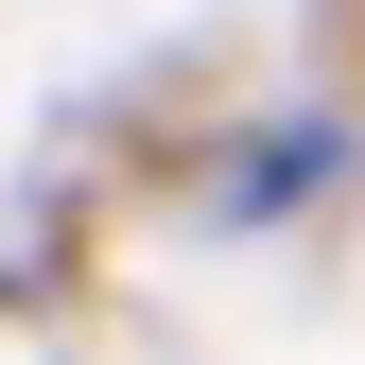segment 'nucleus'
Segmentation results:
<instances>
[]
</instances>
